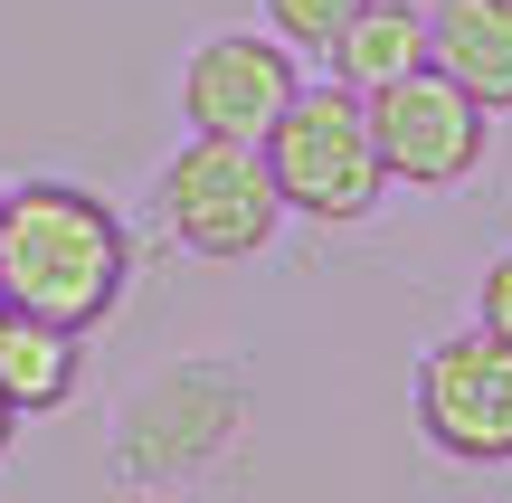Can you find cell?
<instances>
[{
	"label": "cell",
	"instance_id": "obj_11",
	"mask_svg": "<svg viewBox=\"0 0 512 503\" xmlns=\"http://www.w3.org/2000/svg\"><path fill=\"white\" fill-rule=\"evenodd\" d=\"M361 10H370V0H266V29L285 38V48H313V57H323Z\"/></svg>",
	"mask_w": 512,
	"mask_h": 503
},
{
	"label": "cell",
	"instance_id": "obj_2",
	"mask_svg": "<svg viewBox=\"0 0 512 503\" xmlns=\"http://www.w3.org/2000/svg\"><path fill=\"white\" fill-rule=\"evenodd\" d=\"M266 171H275V200L285 219H313V228H351L380 209L389 190V162H380V133H370V105L332 76V86H294L285 114L266 124Z\"/></svg>",
	"mask_w": 512,
	"mask_h": 503
},
{
	"label": "cell",
	"instance_id": "obj_1",
	"mask_svg": "<svg viewBox=\"0 0 512 503\" xmlns=\"http://www.w3.org/2000/svg\"><path fill=\"white\" fill-rule=\"evenodd\" d=\"M124 285H133V238L114 219V200H95L86 181L0 190V304L95 333L124 304Z\"/></svg>",
	"mask_w": 512,
	"mask_h": 503
},
{
	"label": "cell",
	"instance_id": "obj_13",
	"mask_svg": "<svg viewBox=\"0 0 512 503\" xmlns=\"http://www.w3.org/2000/svg\"><path fill=\"white\" fill-rule=\"evenodd\" d=\"M10 447H19V409L0 399V456H10Z\"/></svg>",
	"mask_w": 512,
	"mask_h": 503
},
{
	"label": "cell",
	"instance_id": "obj_4",
	"mask_svg": "<svg viewBox=\"0 0 512 503\" xmlns=\"http://www.w3.org/2000/svg\"><path fill=\"white\" fill-rule=\"evenodd\" d=\"M238 428H247V390L228 371H209V361L162 371L152 390H133L124 428H114V475L124 485H190L238 447Z\"/></svg>",
	"mask_w": 512,
	"mask_h": 503
},
{
	"label": "cell",
	"instance_id": "obj_6",
	"mask_svg": "<svg viewBox=\"0 0 512 503\" xmlns=\"http://www.w3.org/2000/svg\"><path fill=\"white\" fill-rule=\"evenodd\" d=\"M418 437L446 466H512V342L446 333L418 352Z\"/></svg>",
	"mask_w": 512,
	"mask_h": 503
},
{
	"label": "cell",
	"instance_id": "obj_3",
	"mask_svg": "<svg viewBox=\"0 0 512 503\" xmlns=\"http://www.w3.org/2000/svg\"><path fill=\"white\" fill-rule=\"evenodd\" d=\"M162 228L190 247V257H209V266L256 257V247L285 228L266 152L238 143V133H190V143L162 162Z\"/></svg>",
	"mask_w": 512,
	"mask_h": 503
},
{
	"label": "cell",
	"instance_id": "obj_9",
	"mask_svg": "<svg viewBox=\"0 0 512 503\" xmlns=\"http://www.w3.org/2000/svg\"><path fill=\"white\" fill-rule=\"evenodd\" d=\"M76 380H86V352H76L67 323L0 304V399H10L19 418H29V409H67Z\"/></svg>",
	"mask_w": 512,
	"mask_h": 503
},
{
	"label": "cell",
	"instance_id": "obj_10",
	"mask_svg": "<svg viewBox=\"0 0 512 503\" xmlns=\"http://www.w3.org/2000/svg\"><path fill=\"white\" fill-rule=\"evenodd\" d=\"M323 57H332V76H342L351 95H370V86H389V76L427 67V10L418 0H370Z\"/></svg>",
	"mask_w": 512,
	"mask_h": 503
},
{
	"label": "cell",
	"instance_id": "obj_8",
	"mask_svg": "<svg viewBox=\"0 0 512 503\" xmlns=\"http://www.w3.org/2000/svg\"><path fill=\"white\" fill-rule=\"evenodd\" d=\"M427 67H446L484 114H512V0H437Z\"/></svg>",
	"mask_w": 512,
	"mask_h": 503
},
{
	"label": "cell",
	"instance_id": "obj_7",
	"mask_svg": "<svg viewBox=\"0 0 512 503\" xmlns=\"http://www.w3.org/2000/svg\"><path fill=\"white\" fill-rule=\"evenodd\" d=\"M294 86H304V76H294V48L275 29H219V38H200L190 67H181V124L266 143V124L285 114Z\"/></svg>",
	"mask_w": 512,
	"mask_h": 503
},
{
	"label": "cell",
	"instance_id": "obj_12",
	"mask_svg": "<svg viewBox=\"0 0 512 503\" xmlns=\"http://www.w3.org/2000/svg\"><path fill=\"white\" fill-rule=\"evenodd\" d=\"M475 323L512 342V247H503V257H494V266L475 276Z\"/></svg>",
	"mask_w": 512,
	"mask_h": 503
},
{
	"label": "cell",
	"instance_id": "obj_5",
	"mask_svg": "<svg viewBox=\"0 0 512 503\" xmlns=\"http://www.w3.org/2000/svg\"><path fill=\"white\" fill-rule=\"evenodd\" d=\"M361 105H370L389 181H408V190H456V181H475L484 152H494V114L446 67H408V76H389V86H370Z\"/></svg>",
	"mask_w": 512,
	"mask_h": 503
}]
</instances>
